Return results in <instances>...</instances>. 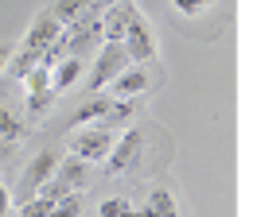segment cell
Instances as JSON below:
<instances>
[{
	"label": "cell",
	"instance_id": "6da1fadb",
	"mask_svg": "<svg viewBox=\"0 0 253 217\" xmlns=\"http://www.w3.org/2000/svg\"><path fill=\"white\" fill-rule=\"evenodd\" d=\"M59 31H63V24H59L51 12H39V20L32 24V31L24 35V55L16 59V78H24L35 62H39V55H43V51L59 39Z\"/></svg>",
	"mask_w": 253,
	"mask_h": 217
},
{
	"label": "cell",
	"instance_id": "7a4b0ae2",
	"mask_svg": "<svg viewBox=\"0 0 253 217\" xmlns=\"http://www.w3.org/2000/svg\"><path fill=\"white\" fill-rule=\"evenodd\" d=\"M121 47H125V59L128 62H148L152 55H156V35H152V28L144 24L140 12L128 16L125 35H121Z\"/></svg>",
	"mask_w": 253,
	"mask_h": 217
},
{
	"label": "cell",
	"instance_id": "3957f363",
	"mask_svg": "<svg viewBox=\"0 0 253 217\" xmlns=\"http://www.w3.org/2000/svg\"><path fill=\"white\" fill-rule=\"evenodd\" d=\"M125 66H128L125 47H121V43H109V39H101V55H97L94 70H90V82H86V90L97 93L101 86H109V82H113V78H117Z\"/></svg>",
	"mask_w": 253,
	"mask_h": 217
},
{
	"label": "cell",
	"instance_id": "277c9868",
	"mask_svg": "<svg viewBox=\"0 0 253 217\" xmlns=\"http://www.w3.org/2000/svg\"><path fill=\"white\" fill-rule=\"evenodd\" d=\"M113 148V132L109 128H101V124H90V128H82L74 140H70V155L74 159H82V163H97V159H105V152Z\"/></svg>",
	"mask_w": 253,
	"mask_h": 217
},
{
	"label": "cell",
	"instance_id": "5b68a950",
	"mask_svg": "<svg viewBox=\"0 0 253 217\" xmlns=\"http://www.w3.org/2000/svg\"><path fill=\"white\" fill-rule=\"evenodd\" d=\"M140 148H144V136L136 128H128L125 140H113V148L105 152V175H125V171H132Z\"/></svg>",
	"mask_w": 253,
	"mask_h": 217
},
{
	"label": "cell",
	"instance_id": "8992f818",
	"mask_svg": "<svg viewBox=\"0 0 253 217\" xmlns=\"http://www.w3.org/2000/svg\"><path fill=\"white\" fill-rule=\"evenodd\" d=\"M55 167H59V155L55 152H39L35 155V163L28 167V175H24V186H20V202H24V206L39 194V186L55 175Z\"/></svg>",
	"mask_w": 253,
	"mask_h": 217
},
{
	"label": "cell",
	"instance_id": "52a82bcc",
	"mask_svg": "<svg viewBox=\"0 0 253 217\" xmlns=\"http://www.w3.org/2000/svg\"><path fill=\"white\" fill-rule=\"evenodd\" d=\"M109 86H113V97H136L140 90H148V86H152V74H148L144 66H125Z\"/></svg>",
	"mask_w": 253,
	"mask_h": 217
},
{
	"label": "cell",
	"instance_id": "ba28073f",
	"mask_svg": "<svg viewBox=\"0 0 253 217\" xmlns=\"http://www.w3.org/2000/svg\"><path fill=\"white\" fill-rule=\"evenodd\" d=\"M86 12H94V0H59L55 8H51V16L59 20V24H74L78 16H86Z\"/></svg>",
	"mask_w": 253,
	"mask_h": 217
},
{
	"label": "cell",
	"instance_id": "9c48e42d",
	"mask_svg": "<svg viewBox=\"0 0 253 217\" xmlns=\"http://www.w3.org/2000/svg\"><path fill=\"white\" fill-rule=\"evenodd\" d=\"M171 8H175L179 16H203V12L214 8V0H171Z\"/></svg>",
	"mask_w": 253,
	"mask_h": 217
},
{
	"label": "cell",
	"instance_id": "30bf717a",
	"mask_svg": "<svg viewBox=\"0 0 253 217\" xmlns=\"http://www.w3.org/2000/svg\"><path fill=\"white\" fill-rule=\"evenodd\" d=\"M0 136H4L8 144H16V140H20V124L8 117V109H0Z\"/></svg>",
	"mask_w": 253,
	"mask_h": 217
},
{
	"label": "cell",
	"instance_id": "8fae6325",
	"mask_svg": "<svg viewBox=\"0 0 253 217\" xmlns=\"http://www.w3.org/2000/svg\"><path fill=\"white\" fill-rule=\"evenodd\" d=\"M152 202H156V210L164 217H175V206H171V194H168V190H156V194H152Z\"/></svg>",
	"mask_w": 253,
	"mask_h": 217
},
{
	"label": "cell",
	"instance_id": "7c38bea8",
	"mask_svg": "<svg viewBox=\"0 0 253 217\" xmlns=\"http://www.w3.org/2000/svg\"><path fill=\"white\" fill-rule=\"evenodd\" d=\"M101 214H105V217H125V206H121V198H109V202L101 206Z\"/></svg>",
	"mask_w": 253,
	"mask_h": 217
},
{
	"label": "cell",
	"instance_id": "4fadbf2b",
	"mask_svg": "<svg viewBox=\"0 0 253 217\" xmlns=\"http://www.w3.org/2000/svg\"><path fill=\"white\" fill-rule=\"evenodd\" d=\"M8 62H12V47H4V43H0V74L8 70Z\"/></svg>",
	"mask_w": 253,
	"mask_h": 217
},
{
	"label": "cell",
	"instance_id": "5bb4252c",
	"mask_svg": "<svg viewBox=\"0 0 253 217\" xmlns=\"http://www.w3.org/2000/svg\"><path fill=\"white\" fill-rule=\"evenodd\" d=\"M4 210H8V190L0 186V214H4Z\"/></svg>",
	"mask_w": 253,
	"mask_h": 217
},
{
	"label": "cell",
	"instance_id": "9a60e30c",
	"mask_svg": "<svg viewBox=\"0 0 253 217\" xmlns=\"http://www.w3.org/2000/svg\"><path fill=\"white\" fill-rule=\"evenodd\" d=\"M94 4H97V8H105V4H113V0H94Z\"/></svg>",
	"mask_w": 253,
	"mask_h": 217
}]
</instances>
